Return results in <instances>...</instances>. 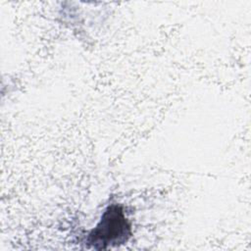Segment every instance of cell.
Listing matches in <instances>:
<instances>
[{
	"instance_id": "obj_1",
	"label": "cell",
	"mask_w": 251,
	"mask_h": 251,
	"mask_svg": "<svg viewBox=\"0 0 251 251\" xmlns=\"http://www.w3.org/2000/svg\"><path fill=\"white\" fill-rule=\"evenodd\" d=\"M129 228L122 209L112 206L107 209L98 226L91 231L89 239L93 245L99 244V248H105L111 243L117 244L126 240V236L130 234Z\"/></svg>"
}]
</instances>
